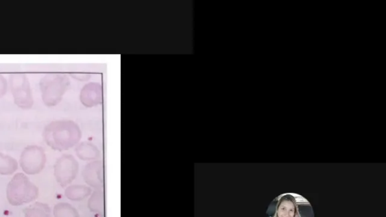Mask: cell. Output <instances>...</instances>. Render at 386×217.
<instances>
[{
    "mask_svg": "<svg viewBox=\"0 0 386 217\" xmlns=\"http://www.w3.org/2000/svg\"><path fill=\"white\" fill-rule=\"evenodd\" d=\"M80 101L87 107H93L102 102L101 86L92 82L82 88L80 92Z\"/></svg>",
    "mask_w": 386,
    "mask_h": 217,
    "instance_id": "obj_8",
    "label": "cell"
},
{
    "mask_svg": "<svg viewBox=\"0 0 386 217\" xmlns=\"http://www.w3.org/2000/svg\"><path fill=\"white\" fill-rule=\"evenodd\" d=\"M71 84L70 79L64 73L45 74L40 81L42 100L45 106L56 107L62 101Z\"/></svg>",
    "mask_w": 386,
    "mask_h": 217,
    "instance_id": "obj_2",
    "label": "cell"
},
{
    "mask_svg": "<svg viewBox=\"0 0 386 217\" xmlns=\"http://www.w3.org/2000/svg\"><path fill=\"white\" fill-rule=\"evenodd\" d=\"M10 86L14 102L23 110L32 109L34 100L29 79L25 73L10 75Z\"/></svg>",
    "mask_w": 386,
    "mask_h": 217,
    "instance_id": "obj_4",
    "label": "cell"
},
{
    "mask_svg": "<svg viewBox=\"0 0 386 217\" xmlns=\"http://www.w3.org/2000/svg\"><path fill=\"white\" fill-rule=\"evenodd\" d=\"M6 196L11 205L21 206L35 201L39 196V189L27 175L18 173L8 184Z\"/></svg>",
    "mask_w": 386,
    "mask_h": 217,
    "instance_id": "obj_3",
    "label": "cell"
},
{
    "mask_svg": "<svg viewBox=\"0 0 386 217\" xmlns=\"http://www.w3.org/2000/svg\"><path fill=\"white\" fill-rule=\"evenodd\" d=\"M19 168V163L13 157L0 153V175H12Z\"/></svg>",
    "mask_w": 386,
    "mask_h": 217,
    "instance_id": "obj_11",
    "label": "cell"
},
{
    "mask_svg": "<svg viewBox=\"0 0 386 217\" xmlns=\"http://www.w3.org/2000/svg\"><path fill=\"white\" fill-rule=\"evenodd\" d=\"M79 173V163L72 155L60 156L54 166L56 181L62 187L71 184Z\"/></svg>",
    "mask_w": 386,
    "mask_h": 217,
    "instance_id": "obj_6",
    "label": "cell"
},
{
    "mask_svg": "<svg viewBox=\"0 0 386 217\" xmlns=\"http://www.w3.org/2000/svg\"><path fill=\"white\" fill-rule=\"evenodd\" d=\"M92 194V189L83 185H73L67 187L65 196L73 201H80L88 198Z\"/></svg>",
    "mask_w": 386,
    "mask_h": 217,
    "instance_id": "obj_10",
    "label": "cell"
},
{
    "mask_svg": "<svg viewBox=\"0 0 386 217\" xmlns=\"http://www.w3.org/2000/svg\"><path fill=\"white\" fill-rule=\"evenodd\" d=\"M43 136L45 143L57 151H68L77 145L82 131L79 125L71 120H57L45 127Z\"/></svg>",
    "mask_w": 386,
    "mask_h": 217,
    "instance_id": "obj_1",
    "label": "cell"
},
{
    "mask_svg": "<svg viewBox=\"0 0 386 217\" xmlns=\"http://www.w3.org/2000/svg\"><path fill=\"white\" fill-rule=\"evenodd\" d=\"M19 163L26 175H36L44 169L47 164V155L40 146H27L21 153Z\"/></svg>",
    "mask_w": 386,
    "mask_h": 217,
    "instance_id": "obj_5",
    "label": "cell"
},
{
    "mask_svg": "<svg viewBox=\"0 0 386 217\" xmlns=\"http://www.w3.org/2000/svg\"><path fill=\"white\" fill-rule=\"evenodd\" d=\"M8 81L3 75L0 74V99L7 93Z\"/></svg>",
    "mask_w": 386,
    "mask_h": 217,
    "instance_id": "obj_15",
    "label": "cell"
},
{
    "mask_svg": "<svg viewBox=\"0 0 386 217\" xmlns=\"http://www.w3.org/2000/svg\"><path fill=\"white\" fill-rule=\"evenodd\" d=\"M75 151L79 158L83 161L95 160L100 155L99 149L88 142H82L75 147Z\"/></svg>",
    "mask_w": 386,
    "mask_h": 217,
    "instance_id": "obj_9",
    "label": "cell"
},
{
    "mask_svg": "<svg viewBox=\"0 0 386 217\" xmlns=\"http://www.w3.org/2000/svg\"><path fill=\"white\" fill-rule=\"evenodd\" d=\"M24 214L25 217H51V208L47 204L36 202L26 207Z\"/></svg>",
    "mask_w": 386,
    "mask_h": 217,
    "instance_id": "obj_12",
    "label": "cell"
},
{
    "mask_svg": "<svg viewBox=\"0 0 386 217\" xmlns=\"http://www.w3.org/2000/svg\"><path fill=\"white\" fill-rule=\"evenodd\" d=\"M82 177L89 186L100 190L104 185L103 163L99 161L88 163L82 170Z\"/></svg>",
    "mask_w": 386,
    "mask_h": 217,
    "instance_id": "obj_7",
    "label": "cell"
},
{
    "mask_svg": "<svg viewBox=\"0 0 386 217\" xmlns=\"http://www.w3.org/2000/svg\"><path fill=\"white\" fill-rule=\"evenodd\" d=\"M88 208L91 212L95 213L104 212V196L103 192L97 190L92 194L88 200Z\"/></svg>",
    "mask_w": 386,
    "mask_h": 217,
    "instance_id": "obj_13",
    "label": "cell"
},
{
    "mask_svg": "<svg viewBox=\"0 0 386 217\" xmlns=\"http://www.w3.org/2000/svg\"><path fill=\"white\" fill-rule=\"evenodd\" d=\"M55 217H80V214L77 209L68 203H58L54 207Z\"/></svg>",
    "mask_w": 386,
    "mask_h": 217,
    "instance_id": "obj_14",
    "label": "cell"
}]
</instances>
